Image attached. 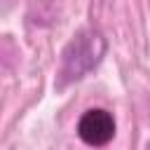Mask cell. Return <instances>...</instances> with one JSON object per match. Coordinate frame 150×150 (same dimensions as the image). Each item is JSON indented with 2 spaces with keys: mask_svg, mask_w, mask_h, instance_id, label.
Segmentation results:
<instances>
[{
  "mask_svg": "<svg viewBox=\"0 0 150 150\" xmlns=\"http://www.w3.org/2000/svg\"><path fill=\"white\" fill-rule=\"evenodd\" d=\"M105 54V38L94 28H82L73 35V40L61 52V63L56 73V84L66 87L82 80L89 70H94Z\"/></svg>",
  "mask_w": 150,
  "mask_h": 150,
  "instance_id": "obj_1",
  "label": "cell"
},
{
  "mask_svg": "<svg viewBox=\"0 0 150 150\" xmlns=\"http://www.w3.org/2000/svg\"><path fill=\"white\" fill-rule=\"evenodd\" d=\"M77 136L91 148H103L115 138V117L105 108H89L77 122Z\"/></svg>",
  "mask_w": 150,
  "mask_h": 150,
  "instance_id": "obj_2",
  "label": "cell"
}]
</instances>
